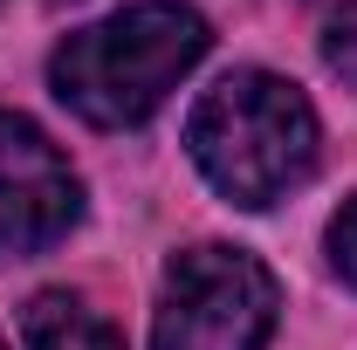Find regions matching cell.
<instances>
[{"instance_id":"obj_1","label":"cell","mask_w":357,"mask_h":350,"mask_svg":"<svg viewBox=\"0 0 357 350\" xmlns=\"http://www.w3.org/2000/svg\"><path fill=\"white\" fill-rule=\"evenodd\" d=\"M206 42L213 35H206L199 7H185V0H131V7L76 28L55 48L48 83L83 124L124 131V124H144L185 83V69L206 55Z\"/></svg>"},{"instance_id":"obj_7","label":"cell","mask_w":357,"mask_h":350,"mask_svg":"<svg viewBox=\"0 0 357 350\" xmlns=\"http://www.w3.org/2000/svg\"><path fill=\"white\" fill-rule=\"evenodd\" d=\"M330 261H337V275L357 289V199H344V213L330 220Z\"/></svg>"},{"instance_id":"obj_2","label":"cell","mask_w":357,"mask_h":350,"mask_svg":"<svg viewBox=\"0 0 357 350\" xmlns=\"http://www.w3.org/2000/svg\"><path fill=\"white\" fill-rule=\"evenodd\" d=\"M185 151L234 206H275L316 172V110L296 83L268 69H234L192 103Z\"/></svg>"},{"instance_id":"obj_3","label":"cell","mask_w":357,"mask_h":350,"mask_svg":"<svg viewBox=\"0 0 357 350\" xmlns=\"http://www.w3.org/2000/svg\"><path fill=\"white\" fill-rule=\"evenodd\" d=\"M275 275L248 248H185L165 268L151 350H261L275 330Z\"/></svg>"},{"instance_id":"obj_6","label":"cell","mask_w":357,"mask_h":350,"mask_svg":"<svg viewBox=\"0 0 357 350\" xmlns=\"http://www.w3.org/2000/svg\"><path fill=\"white\" fill-rule=\"evenodd\" d=\"M323 62H330V76L357 83V0H344V7L323 21Z\"/></svg>"},{"instance_id":"obj_5","label":"cell","mask_w":357,"mask_h":350,"mask_svg":"<svg viewBox=\"0 0 357 350\" xmlns=\"http://www.w3.org/2000/svg\"><path fill=\"white\" fill-rule=\"evenodd\" d=\"M21 344L28 350H124V337L83 303V296H35L21 316Z\"/></svg>"},{"instance_id":"obj_4","label":"cell","mask_w":357,"mask_h":350,"mask_svg":"<svg viewBox=\"0 0 357 350\" xmlns=\"http://www.w3.org/2000/svg\"><path fill=\"white\" fill-rule=\"evenodd\" d=\"M83 213V185L69 158L28 117L0 110V261H28L55 248Z\"/></svg>"}]
</instances>
